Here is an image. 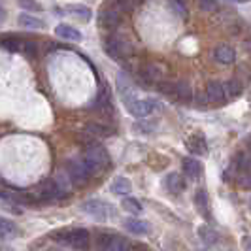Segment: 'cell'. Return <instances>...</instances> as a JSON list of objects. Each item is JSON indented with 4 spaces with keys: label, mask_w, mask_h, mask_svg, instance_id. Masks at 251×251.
Returning <instances> with one entry per match:
<instances>
[{
    "label": "cell",
    "mask_w": 251,
    "mask_h": 251,
    "mask_svg": "<svg viewBox=\"0 0 251 251\" xmlns=\"http://www.w3.org/2000/svg\"><path fill=\"white\" fill-rule=\"evenodd\" d=\"M21 50L26 53V57H34V55H36V46H34V42H30V40H23Z\"/></svg>",
    "instance_id": "obj_30"
},
{
    "label": "cell",
    "mask_w": 251,
    "mask_h": 251,
    "mask_svg": "<svg viewBox=\"0 0 251 251\" xmlns=\"http://www.w3.org/2000/svg\"><path fill=\"white\" fill-rule=\"evenodd\" d=\"M81 210H83L85 214L93 215V217H95V219H99V221H104V219H108V217H110V206L102 201L83 202V204H81Z\"/></svg>",
    "instance_id": "obj_11"
},
{
    "label": "cell",
    "mask_w": 251,
    "mask_h": 251,
    "mask_svg": "<svg viewBox=\"0 0 251 251\" xmlns=\"http://www.w3.org/2000/svg\"><path fill=\"white\" fill-rule=\"evenodd\" d=\"M17 23H19V26H25V28H42V26H44V21H42V19H38L36 15L26 13V12H23L19 15Z\"/></svg>",
    "instance_id": "obj_21"
},
{
    "label": "cell",
    "mask_w": 251,
    "mask_h": 251,
    "mask_svg": "<svg viewBox=\"0 0 251 251\" xmlns=\"http://www.w3.org/2000/svg\"><path fill=\"white\" fill-rule=\"evenodd\" d=\"M34 195H36L38 201H57V199H64L68 193L64 191L55 179L51 181H44L34 189Z\"/></svg>",
    "instance_id": "obj_6"
},
{
    "label": "cell",
    "mask_w": 251,
    "mask_h": 251,
    "mask_svg": "<svg viewBox=\"0 0 251 251\" xmlns=\"http://www.w3.org/2000/svg\"><path fill=\"white\" fill-rule=\"evenodd\" d=\"M214 59L219 64H232L234 61H236V53H234V50H232L230 46L221 44V46H217V48H215Z\"/></svg>",
    "instance_id": "obj_12"
},
{
    "label": "cell",
    "mask_w": 251,
    "mask_h": 251,
    "mask_svg": "<svg viewBox=\"0 0 251 251\" xmlns=\"http://www.w3.org/2000/svg\"><path fill=\"white\" fill-rule=\"evenodd\" d=\"M202 12H215L217 10V0H199Z\"/></svg>",
    "instance_id": "obj_31"
},
{
    "label": "cell",
    "mask_w": 251,
    "mask_h": 251,
    "mask_svg": "<svg viewBox=\"0 0 251 251\" xmlns=\"http://www.w3.org/2000/svg\"><path fill=\"white\" fill-rule=\"evenodd\" d=\"M130 183H128V179L126 177H115L112 183V193L113 195H119V197H125L130 193Z\"/></svg>",
    "instance_id": "obj_23"
},
{
    "label": "cell",
    "mask_w": 251,
    "mask_h": 251,
    "mask_svg": "<svg viewBox=\"0 0 251 251\" xmlns=\"http://www.w3.org/2000/svg\"><path fill=\"white\" fill-rule=\"evenodd\" d=\"M85 132L95 134V136H112L113 128L112 126L100 125V123H89V125L85 126Z\"/></svg>",
    "instance_id": "obj_25"
},
{
    "label": "cell",
    "mask_w": 251,
    "mask_h": 251,
    "mask_svg": "<svg viewBox=\"0 0 251 251\" xmlns=\"http://www.w3.org/2000/svg\"><path fill=\"white\" fill-rule=\"evenodd\" d=\"M79 161L85 166L91 177L110 168V155H108L106 148L100 144H93V142L85 146V151L79 155Z\"/></svg>",
    "instance_id": "obj_1"
},
{
    "label": "cell",
    "mask_w": 251,
    "mask_h": 251,
    "mask_svg": "<svg viewBox=\"0 0 251 251\" xmlns=\"http://www.w3.org/2000/svg\"><path fill=\"white\" fill-rule=\"evenodd\" d=\"M138 77L144 85H157L159 81H163L164 79V72L159 64L146 63V64H142V66H140Z\"/></svg>",
    "instance_id": "obj_8"
},
{
    "label": "cell",
    "mask_w": 251,
    "mask_h": 251,
    "mask_svg": "<svg viewBox=\"0 0 251 251\" xmlns=\"http://www.w3.org/2000/svg\"><path fill=\"white\" fill-rule=\"evenodd\" d=\"M134 130L140 132V134H150L155 130V125L153 123H148V121H144V123H134Z\"/></svg>",
    "instance_id": "obj_29"
},
{
    "label": "cell",
    "mask_w": 251,
    "mask_h": 251,
    "mask_svg": "<svg viewBox=\"0 0 251 251\" xmlns=\"http://www.w3.org/2000/svg\"><path fill=\"white\" fill-rule=\"evenodd\" d=\"M132 244H128L126 238L119 236V234H112V232H104L97 240V248L99 250H108V251H125L132 250Z\"/></svg>",
    "instance_id": "obj_7"
},
{
    "label": "cell",
    "mask_w": 251,
    "mask_h": 251,
    "mask_svg": "<svg viewBox=\"0 0 251 251\" xmlns=\"http://www.w3.org/2000/svg\"><path fill=\"white\" fill-rule=\"evenodd\" d=\"M172 8H174L176 13H179L181 17H187V8H185V4H183L181 0H172Z\"/></svg>",
    "instance_id": "obj_32"
},
{
    "label": "cell",
    "mask_w": 251,
    "mask_h": 251,
    "mask_svg": "<svg viewBox=\"0 0 251 251\" xmlns=\"http://www.w3.org/2000/svg\"><path fill=\"white\" fill-rule=\"evenodd\" d=\"M123 15L125 13H121L117 8H113L112 4H108L99 13V25L102 28H117V26L123 23Z\"/></svg>",
    "instance_id": "obj_10"
},
{
    "label": "cell",
    "mask_w": 251,
    "mask_h": 251,
    "mask_svg": "<svg viewBox=\"0 0 251 251\" xmlns=\"http://www.w3.org/2000/svg\"><path fill=\"white\" fill-rule=\"evenodd\" d=\"M55 34L63 40H68V42H79L81 40V34L79 30L72 25H66V23H61V25L55 26Z\"/></svg>",
    "instance_id": "obj_13"
},
{
    "label": "cell",
    "mask_w": 251,
    "mask_h": 251,
    "mask_svg": "<svg viewBox=\"0 0 251 251\" xmlns=\"http://www.w3.org/2000/svg\"><path fill=\"white\" fill-rule=\"evenodd\" d=\"M195 204H197L199 212H201L204 217L210 215V201H208V193H206L204 189H199V191L195 193Z\"/></svg>",
    "instance_id": "obj_18"
},
{
    "label": "cell",
    "mask_w": 251,
    "mask_h": 251,
    "mask_svg": "<svg viewBox=\"0 0 251 251\" xmlns=\"http://www.w3.org/2000/svg\"><path fill=\"white\" fill-rule=\"evenodd\" d=\"M125 108L128 113H132L134 117H150L151 113L155 112L157 104L151 99H140L134 95H126L125 97Z\"/></svg>",
    "instance_id": "obj_4"
},
{
    "label": "cell",
    "mask_w": 251,
    "mask_h": 251,
    "mask_svg": "<svg viewBox=\"0 0 251 251\" xmlns=\"http://www.w3.org/2000/svg\"><path fill=\"white\" fill-rule=\"evenodd\" d=\"M201 100L204 104H221V102L226 100V91H225V83L221 81H212L208 83L204 93L201 95Z\"/></svg>",
    "instance_id": "obj_9"
},
{
    "label": "cell",
    "mask_w": 251,
    "mask_h": 251,
    "mask_svg": "<svg viewBox=\"0 0 251 251\" xmlns=\"http://www.w3.org/2000/svg\"><path fill=\"white\" fill-rule=\"evenodd\" d=\"M4 17H6V12H4V8H2V6H0V21H2V19H4Z\"/></svg>",
    "instance_id": "obj_33"
},
{
    "label": "cell",
    "mask_w": 251,
    "mask_h": 251,
    "mask_svg": "<svg viewBox=\"0 0 251 251\" xmlns=\"http://www.w3.org/2000/svg\"><path fill=\"white\" fill-rule=\"evenodd\" d=\"M0 44H2L8 51H19L21 50L23 40H21L19 36H4L2 40H0Z\"/></svg>",
    "instance_id": "obj_27"
},
{
    "label": "cell",
    "mask_w": 251,
    "mask_h": 251,
    "mask_svg": "<svg viewBox=\"0 0 251 251\" xmlns=\"http://www.w3.org/2000/svg\"><path fill=\"white\" fill-rule=\"evenodd\" d=\"M64 174L72 181V185H77V187L79 185H85L89 181V177H91L79 159H68L64 163Z\"/></svg>",
    "instance_id": "obj_5"
},
{
    "label": "cell",
    "mask_w": 251,
    "mask_h": 251,
    "mask_svg": "<svg viewBox=\"0 0 251 251\" xmlns=\"http://www.w3.org/2000/svg\"><path fill=\"white\" fill-rule=\"evenodd\" d=\"M89 234L87 228H68V230H59L55 234V240L61 242V244H66V246H72V248H87L89 246Z\"/></svg>",
    "instance_id": "obj_3"
},
{
    "label": "cell",
    "mask_w": 251,
    "mask_h": 251,
    "mask_svg": "<svg viewBox=\"0 0 251 251\" xmlns=\"http://www.w3.org/2000/svg\"><path fill=\"white\" fill-rule=\"evenodd\" d=\"M123 208H125V212L134 214V215L142 214V210H144L142 204H140V201L132 199V197H126V195H125V201H123Z\"/></svg>",
    "instance_id": "obj_26"
},
{
    "label": "cell",
    "mask_w": 251,
    "mask_h": 251,
    "mask_svg": "<svg viewBox=\"0 0 251 251\" xmlns=\"http://www.w3.org/2000/svg\"><path fill=\"white\" fill-rule=\"evenodd\" d=\"M66 10H68L70 15L79 17L81 21H89V19H91V8H89V6H83V4H70Z\"/></svg>",
    "instance_id": "obj_24"
},
{
    "label": "cell",
    "mask_w": 251,
    "mask_h": 251,
    "mask_svg": "<svg viewBox=\"0 0 251 251\" xmlns=\"http://www.w3.org/2000/svg\"><path fill=\"white\" fill-rule=\"evenodd\" d=\"M187 148L195 155H204L208 151V144H206V140H204L202 134H195V136H191L187 140Z\"/></svg>",
    "instance_id": "obj_16"
},
{
    "label": "cell",
    "mask_w": 251,
    "mask_h": 251,
    "mask_svg": "<svg viewBox=\"0 0 251 251\" xmlns=\"http://www.w3.org/2000/svg\"><path fill=\"white\" fill-rule=\"evenodd\" d=\"M225 91H226V99H234V97H240L242 91H244V83L240 81L238 77H232L225 83Z\"/></svg>",
    "instance_id": "obj_22"
},
{
    "label": "cell",
    "mask_w": 251,
    "mask_h": 251,
    "mask_svg": "<svg viewBox=\"0 0 251 251\" xmlns=\"http://www.w3.org/2000/svg\"><path fill=\"white\" fill-rule=\"evenodd\" d=\"M199 236H201V240L204 242V244H208V246H214V244H217L219 242V232L215 230V228H212V226L204 225L199 228Z\"/></svg>",
    "instance_id": "obj_20"
},
{
    "label": "cell",
    "mask_w": 251,
    "mask_h": 251,
    "mask_svg": "<svg viewBox=\"0 0 251 251\" xmlns=\"http://www.w3.org/2000/svg\"><path fill=\"white\" fill-rule=\"evenodd\" d=\"M183 174L191 179H197V177H201L202 174V166L201 163L197 161V159H193V157H185L183 159Z\"/></svg>",
    "instance_id": "obj_15"
},
{
    "label": "cell",
    "mask_w": 251,
    "mask_h": 251,
    "mask_svg": "<svg viewBox=\"0 0 251 251\" xmlns=\"http://www.w3.org/2000/svg\"><path fill=\"white\" fill-rule=\"evenodd\" d=\"M104 50L106 53L112 57V59H125L132 53V44L126 40L123 34H110L106 36V42H104Z\"/></svg>",
    "instance_id": "obj_2"
},
{
    "label": "cell",
    "mask_w": 251,
    "mask_h": 251,
    "mask_svg": "<svg viewBox=\"0 0 251 251\" xmlns=\"http://www.w3.org/2000/svg\"><path fill=\"white\" fill-rule=\"evenodd\" d=\"M17 2L25 12H40V4L36 0H17Z\"/></svg>",
    "instance_id": "obj_28"
},
{
    "label": "cell",
    "mask_w": 251,
    "mask_h": 251,
    "mask_svg": "<svg viewBox=\"0 0 251 251\" xmlns=\"http://www.w3.org/2000/svg\"><path fill=\"white\" fill-rule=\"evenodd\" d=\"M166 187L168 191L172 193V195H181L183 191H185V177L181 176V174H170V176L166 177Z\"/></svg>",
    "instance_id": "obj_14"
},
{
    "label": "cell",
    "mask_w": 251,
    "mask_h": 251,
    "mask_svg": "<svg viewBox=\"0 0 251 251\" xmlns=\"http://www.w3.org/2000/svg\"><path fill=\"white\" fill-rule=\"evenodd\" d=\"M17 234V226L13 221L6 219V217H0V238L2 240H12Z\"/></svg>",
    "instance_id": "obj_19"
},
{
    "label": "cell",
    "mask_w": 251,
    "mask_h": 251,
    "mask_svg": "<svg viewBox=\"0 0 251 251\" xmlns=\"http://www.w3.org/2000/svg\"><path fill=\"white\" fill-rule=\"evenodd\" d=\"M125 228L128 232H132V234H148L150 232V225L146 221H142V219H134V217L126 219Z\"/></svg>",
    "instance_id": "obj_17"
}]
</instances>
